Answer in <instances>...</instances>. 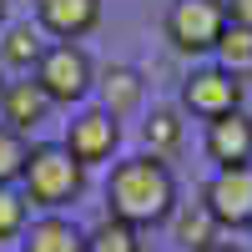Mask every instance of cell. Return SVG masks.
Listing matches in <instances>:
<instances>
[{
  "instance_id": "1",
  "label": "cell",
  "mask_w": 252,
  "mask_h": 252,
  "mask_svg": "<svg viewBox=\"0 0 252 252\" xmlns=\"http://www.w3.org/2000/svg\"><path fill=\"white\" fill-rule=\"evenodd\" d=\"M106 212L131 222V227H161L172 222L177 212V177L172 166L152 152H136V157H121L106 177Z\"/></svg>"
},
{
  "instance_id": "2",
  "label": "cell",
  "mask_w": 252,
  "mask_h": 252,
  "mask_svg": "<svg viewBox=\"0 0 252 252\" xmlns=\"http://www.w3.org/2000/svg\"><path fill=\"white\" fill-rule=\"evenodd\" d=\"M20 192L40 212H66L86 192V166H81L61 141H31L26 172H20Z\"/></svg>"
},
{
  "instance_id": "3",
  "label": "cell",
  "mask_w": 252,
  "mask_h": 252,
  "mask_svg": "<svg viewBox=\"0 0 252 252\" xmlns=\"http://www.w3.org/2000/svg\"><path fill=\"white\" fill-rule=\"evenodd\" d=\"M31 76L40 81V91L51 96V106H76V101H86L91 86H96V61L81 51V40H51Z\"/></svg>"
},
{
  "instance_id": "4",
  "label": "cell",
  "mask_w": 252,
  "mask_h": 252,
  "mask_svg": "<svg viewBox=\"0 0 252 252\" xmlns=\"http://www.w3.org/2000/svg\"><path fill=\"white\" fill-rule=\"evenodd\" d=\"M227 0H172L166 10V40L182 56H212L227 31Z\"/></svg>"
},
{
  "instance_id": "5",
  "label": "cell",
  "mask_w": 252,
  "mask_h": 252,
  "mask_svg": "<svg viewBox=\"0 0 252 252\" xmlns=\"http://www.w3.org/2000/svg\"><path fill=\"white\" fill-rule=\"evenodd\" d=\"M242 91H247V81L212 61V66H197L192 76L182 81V106L192 116H202V121H212V116L237 111L242 106Z\"/></svg>"
},
{
  "instance_id": "6",
  "label": "cell",
  "mask_w": 252,
  "mask_h": 252,
  "mask_svg": "<svg viewBox=\"0 0 252 252\" xmlns=\"http://www.w3.org/2000/svg\"><path fill=\"white\" fill-rule=\"evenodd\" d=\"M202 202L222 222V232L252 227V166H217L212 182L202 187Z\"/></svg>"
},
{
  "instance_id": "7",
  "label": "cell",
  "mask_w": 252,
  "mask_h": 252,
  "mask_svg": "<svg viewBox=\"0 0 252 252\" xmlns=\"http://www.w3.org/2000/svg\"><path fill=\"white\" fill-rule=\"evenodd\" d=\"M61 146H66V152L91 172V166H101V161L116 157V146H121V121H116L111 111H101V106H86L81 116H71Z\"/></svg>"
},
{
  "instance_id": "8",
  "label": "cell",
  "mask_w": 252,
  "mask_h": 252,
  "mask_svg": "<svg viewBox=\"0 0 252 252\" xmlns=\"http://www.w3.org/2000/svg\"><path fill=\"white\" fill-rule=\"evenodd\" d=\"M101 0H35V26L51 40H86L101 26Z\"/></svg>"
},
{
  "instance_id": "9",
  "label": "cell",
  "mask_w": 252,
  "mask_h": 252,
  "mask_svg": "<svg viewBox=\"0 0 252 252\" xmlns=\"http://www.w3.org/2000/svg\"><path fill=\"white\" fill-rule=\"evenodd\" d=\"M202 146H207V161H217V166H252V116L242 106L227 116H212Z\"/></svg>"
},
{
  "instance_id": "10",
  "label": "cell",
  "mask_w": 252,
  "mask_h": 252,
  "mask_svg": "<svg viewBox=\"0 0 252 252\" xmlns=\"http://www.w3.org/2000/svg\"><path fill=\"white\" fill-rule=\"evenodd\" d=\"M20 252H86V227H76L66 212H40L20 232Z\"/></svg>"
},
{
  "instance_id": "11",
  "label": "cell",
  "mask_w": 252,
  "mask_h": 252,
  "mask_svg": "<svg viewBox=\"0 0 252 252\" xmlns=\"http://www.w3.org/2000/svg\"><path fill=\"white\" fill-rule=\"evenodd\" d=\"M46 116H51V96L40 91L35 76L5 81V91H0V121H5V126H15V131H35Z\"/></svg>"
},
{
  "instance_id": "12",
  "label": "cell",
  "mask_w": 252,
  "mask_h": 252,
  "mask_svg": "<svg viewBox=\"0 0 252 252\" xmlns=\"http://www.w3.org/2000/svg\"><path fill=\"white\" fill-rule=\"evenodd\" d=\"M91 91L101 96V111H111V116L121 121V116H131V111L141 106L146 81H141L136 66H106V71H96V86H91Z\"/></svg>"
},
{
  "instance_id": "13",
  "label": "cell",
  "mask_w": 252,
  "mask_h": 252,
  "mask_svg": "<svg viewBox=\"0 0 252 252\" xmlns=\"http://www.w3.org/2000/svg\"><path fill=\"white\" fill-rule=\"evenodd\" d=\"M172 237L187 247V252H207L222 242V222L207 212V202H177L172 212Z\"/></svg>"
},
{
  "instance_id": "14",
  "label": "cell",
  "mask_w": 252,
  "mask_h": 252,
  "mask_svg": "<svg viewBox=\"0 0 252 252\" xmlns=\"http://www.w3.org/2000/svg\"><path fill=\"white\" fill-rule=\"evenodd\" d=\"M46 46H51L46 31L31 26V20H26V26H5V35H0V66L26 71V76H31V71H35V61L46 56Z\"/></svg>"
},
{
  "instance_id": "15",
  "label": "cell",
  "mask_w": 252,
  "mask_h": 252,
  "mask_svg": "<svg viewBox=\"0 0 252 252\" xmlns=\"http://www.w3.org/2000/svg\"><path fill=\"white\" fill-rule=\"evenodd\" d=\"M182 111L177 106H152V116H146L141 121V141H146V152H152V157H177L182 152Z\"/></svg>"
},
{
  "instance_id": "16",
  "label": "cell",
  "mask_w": 252,
  "mask_h": 252,
  "mask_svg": "<svg viewBox=\"0 0 252 252\" xmlns=\"http://www.w3.org/2000/svg\"><path fill=\"white\" fill-rule=\"evenodd\" d=\"M86 252H146V242H141V227L106 212L96 227H86Z\"/></svg>"
},
{
  "instance_id": "17",
  "label": "cell",
  "mask_w": 252,
  "mask_h": 252,
  "mask_svg": "<svg viewBox=\"0 0 252 252\" xmlns=\"http://www.w3.org/2000/svg\"><path fill=\"white\" fill-rule=\"evenodd\" d=\"M217 66H227L232 76H252V26H242V20H227V31H222V40H217Z\"/></svg>"
},
{
  "instance_id": "18",
  "label": "cell",
  "mask_w": 252,
  "mask_h": 252,
  "mask_svg": "<svg viewBox=\"0 0 252 252\" xmlns=\"http://www.w3.org/2000/svg\"><path fill=\"white\" fill-rule=\"evenodd\" d=\"M26 157H31L26 131H15V126H5V121H0V187H20Z\"/></svg>"
},
{
  "instance_id": "19",
  "label": "cell",
  "mask_w": 252,
  "mask_h": 252,
  "mask_svg": "<svg viewBox=\"0 0 252 252\" xmlns=\"http://www.w3.org/2000/svg\"><path fill=\"white\" fill-rule=\"evenodd\" d=\"M31 222V202L20 187H0V242H15Z\"/></svg>"
},
{
  "instance_id": "20",
  "label": "cell",
  "mask_w": 252,
  "mask_h": 252,
  "mask_svg": "<svg viewBox=\"0 0 252 252\" xmlns=\"http://www.w3.org/2000/svg\"><path fill=\"white\" fill-rule=\"evenodd\" d=\"M227 15L242 20V26H252V0H227Z\"/></svg>"
},
{
  "instance_id": "21",
  "label": "cell",
  "mask_w": 252,
  "mask_h": 252,
  "mask_svg": "<svg viewBox=\"0 0 252 252\" xmlns=\"http://www.w3.org/2000/svg\"><path fill=\"white\" fill-rule=\"evenodd\" d=\"M207 252H247V247H237V242H217V247H207Z\"/></svg>"
},
{
  "instance_id": "22",
  "label": "cell",
  "mask_w": 252,
  "mask_h": 252,
  "mask_svg": "<svg viewBox=\"0 0 252 252\" xmlns=\"http://www.w3.org/2000/svg\"><path fill=\"white\" fill-rule=\"evenodd\" d=\"M0 26H5V0H0Z\"/></svg>"
},
{
  "instance_id": "23",
  "label": "cell",
  "mask_w": 252,
  "mask_h": 252,
  "mask_svg": "<svg viewBox=\"0 0 252 252\" xmlns=\"http://www.w3.org/2000/svg\"><path fill=\"white\" fill-rule=\"evenodd\" d=\"M0 91H5V66H0Z\"/></svg>"
}]
</instances>
